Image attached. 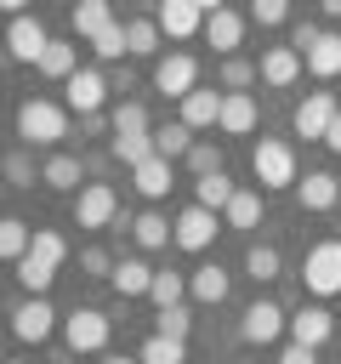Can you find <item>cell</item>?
Listing matches in <instances>:
<instances>
[{
	"mask_svg": "<svg viewBox=\"0 0 341 364\" xmlns=\"http://www.w3.org/2000/svg\"><path fill=\"white\" fill-rule=\"evenodd\" d=\"M68 136V108L45 102V97H23L17 102V148H57Z\"/></svg>",
	"mask_w": 341,
	"mask_h": 364,
	"instance_id": "6da1fadb",
	"label": "cell"
},
{
	"mask_svg": "<svg viewBox=\"0 0 341 364\" xmlns=\"http://www.w3.org/2000/svg\"><path fill=\"white\" fill-rule=\"evenodd\" d=\"M250 176L261 182V193H284V188H296V176H301L296 148H290L284 136H256V148H250Z\"/></svg>",
	"mask_w": 341,
	"mask_h": 364,
	"instance_id": "7a4b0ae2",
	"label": "cell"
},
{
	"mask_svg": "<svg viewBox=\"0 0 341 364\" xmlns=\"http://www.w3.org/2000/svg\"><path fill=\"white\" fill-rule=\"evenodd\" d=\"M68 216H74L80 233H108V228L119 222V193H114V182H85V188L68 199Z\"/></svg>",
	"mask_w": 341,
	"mask_h": 364,
	"instance_id": "3957f363",
	"label": "cell"
},
{
	"mask_svg": "<svg viewBox=\"0 0 341 364\" xmlns=\"http://www.w3.org/2000/svg\"><path fill=\"white\" fill-rule=\"evenodd\" d=\"M108 336H114V318H108L102 307H74V313L63 318V347H68L74 358H80V353H102Z\"/></svg>",
	"mask_w": 341,
	"mask_h": 364,
	"instance_id": "277c9868",
	"label": "cell"
},
{
	"mask_svg": "<svg viewBox=\"0 0 341 364\" xmlns=\"http://www.w3.org/2000/svg\"><path fill=\"white\" fill-rule=\"evenodd\" d=\"M63 108H74L80 119L102 114V108H108V74H102V68H91V63H80V68L63 80Z\"/></svg>",
	"mask_w": 341,
	"mask_h": 364,
	"instance_id": "5b68a950",
	"label": "cell"
},
{
	"mask_svg": "<svg viewBox=\"0 0 341 364\" xmlns=\"http://www.w3.org/2000/svg\"><path fill=\"white\" fill-rule=\"evenodd\" d=\"M301 284H307L313 296H335V290H341V239L307 245V256H301Z\"/></svg>",
	"mask_w": 341,
	"mask_h": 364,
	"instance_id": "8992f818",
	"label": "cell"
},
{
	"mask_svg": "<svg viewBox=\"0 0 341 364\" xmlns=\"http://www.w3.org/2000/svg\"><path fill=\"white\" fill-rule=\"evenodd\" d=\"M216 233H222V216H210V210H199V205H182L176 216H170V245L176 250H210L216 245Z\"/></svg>",
	"mask_w": 341,
	"mask_h": 364,
	"instance_id": "52a82bcc",
	"label": "cell"
},
{
	"mask_svg": "<svg viewBox=\"0 0 341 364\" xmlns=\"http://www.w3.org/2000/svg\"><path fill=\"white\" fill-rule=\"evenodd\" d=\"M301 74H307V63H301L290 46H261V57H256V85H267V91H296Z\"/></svg>",
	"mask_w": 341,
	"mask_h": 364,
	"instance_id": "ba28073f",
	"label": "cell"
},
{
	"mask_svg": "<svg viewBox=\"0 0 341 364\" xmlns=\"http://www.w3.org/2000/svg\"><path fill=\"white\" fill-rule=\"evenodd\" d=\"M153 91L159 97H188V91H199V57H188V51H165V57H153Z\"/></svg>",
	"mask_w": 341,
	"mask_h": 364,
	"instance_id": "9c48e42d",
	"label": "cell"
},
{
	"mask_svg": "<svg viewBox=\"0 0 341 364\" xmlns=\"http://www.w3.org/2000/svg\"><path fill=\"white\" fill-rule=\"evenodd\" d=\"M51 330H57V307H51L45 296H23V301L11 307V336H17L23 347L51 341Z\"/></svg>",
	"mask_w": 341,
	"mask_h": 364,
	"instance_id": "30bf717a",
	"label": "cell"
},
{
	"mask_svg": "<svg viewBox=\"0 0 341 364\" xmlns=\"http://www.w3.org/2000/svg\"><path fill=\"white\" fill-rule=\"evenodd\" d=\"M0 40H6V57H11V63H40V57H45V46H51V34H45V23H40L34 11L11 17Z\"/></svg>",
	"mask_w": 341,
	"mask_h": 364,
	"instance_id": "8fae6325",
	"label": "cell"
},
{
	"mask_svg": "<svg viewBox=\"0 0 341 364\" xmlns=\"http://www.w3.org/2000/svg\"><path fill=\"white\" fill-rule=\"evenodd\" d=\"M335 91H307L301 102H296V114H290V131L301 136V142H324V131H330V119H335Z\"/></svg>",
	"mask_w": 341,
	"mask_h": 364,
	"instance_id": "7c38bea8",
	"label": "cell"
},
{
	"mask_svg": "<svg viewBox=\"0 0 341 364\" xmlns=\"http://www.w3.org/2000/svg\"><path fill=\"white\" fill-rule=\"evenodd\" d=\"M284 318H290V313H284L273 296H256V301L239 313V336H244L250 347H267V341H278V336H284Z\"/></svg>",
	"mask_w": 341,
	"mask_h": 364,
	"instance_id": "4fadbf2b",
	"label": "cell"
},
{
	"mask_svg": "<svg viewBox=\"0 0 341 364\" xmlns=\"http://www.w3.org/2000/svg\"><path fill=\"white\" fill-rule=\"evenodd\" d=\"M153 28H159V40L182 46V40H193V34L205 28V6H193V0H165V6L153 11Z\"/></svg>",
	"mask_w": 341,
	"mask_h": 364,
	"instance_id": "5bb4252c",
	"label": "cell"
},
{
	"mask_svg": "<svg viewBox=\"0 0 341 364\" xmlns=\"http://www.w3.org/2000/svg\"><path fill=\"white\" fill-rule=\"evenodd\" d=\"M284 330H290V341H296V347H313V353H318V347L335 336V313L313 301V307H296V313L284 318Z\"/></svg>",
	"mask_w": 341,
	"mask_h": 364,
	"instance_id": "9a60e30c",
	"label": "cell"
},
{
	"mask_svg": "<svg viewBox=\"0 0 341 364\" xmlns=\"http://www.w3.org/2000/svg\"><path fill=\"white\" fill-rule=\"evenodd\" d=\"M205 40L216 46V57H239L244 51V17L233 6H210L205 11Z\"/></svg>",
	"mask_w": 341,
	"mask_h": 364,
	"instance_id": "2e32d148",
	"label": "cell"
},
{
	"mask_svg": "<svg viewBox=\"0 0 341 364\" xmlns=\"http://www.w3.org/2000/svg\"><path fill=\"white\" fill-rule=\"evenodd\" d=\"M256 125H261V102H256L250 91L222 97V114H216V131H222V136H256Z\"/></svg>",
	"mask_w": 341,
	"mask_h": 364,
	"instance_id": "e0dca14e",
	"label": "cell"
},
{
	"mask_svg": "<svg viewBox=\"0 0 341 364\" xmlns=\"http://www.w3.org/2000/svg\"><path fill=\"white\" fill-rule=\"evenodd\" d=\"M216 114H222V91L216 85H199V91H188L182 102H176V119L199 136V131H216Z\"/></svg>",
	"mask_w": 341,
	"mask_h": 364,
	"instance_id": "ac0fdd59",
	"label": "cell"
},
{
	"mask_svg": "<svg viewBox=\"0 0 341 364\" xmlns=\"http://www.w3.org/2000/svg\"><path fill=\"white\" fill-rule=\"evenodd\" d=\"M40 182H45L51 193H68V199H74V193L85 188V159H80V154H45V159H40Z\"/></svg>",
	"mask_w": 341,
	"mask_h": 364,
	"instance_id": "d6986e66",
	"label": "cell"
},
{
	"mask_svg": "<svg viewBox=\"0 0 341 364\" xmlns=\"http://www.w3.org/2000/svg\"><path fill=\"white\" fill-rule=\"evenodd\" d=\"M335 199H341V188H335V171H307V176H296V205H301L307 216H324V210H335Z\"/></svg>",
	"mask_w": 341,
	"mask_h": 364,
	"instance_id": "ffe728a7",
	"label": "cell"
},
{
	"mask_svg": "<svg viewBox=\"0 0 341 364\" xmlns=\"http://www.w3.org/2000/svg\"><path fill=\"white\" fill-rule=\"evenodd\" d=\"M227 290H233V273H227L222 262H199V267L188 273V296H193L199 307H222Z\"/></svg>",
	"mask_w": 341,
	"mask_h": 364,
	"instance_id": "44dd1931",
	"label": "cell"
},
{
	"mask_svg": "<svg viewBox=\"0 0 341 364\" xmlns=\"http://www.w3.org/2000/svg\"><path fill=\"white\" fill-rule=\"evenodd\" d=\"M131 188H136V193H142L148 205H159V199H165V193L176 188V165H165V159L153 154V159H142V165L131 171Z\"/></svg>",
	"mask_w": 341,
	"mask_h": 364,
	"instance_id": "7402d4cb",
	"label": "cell"
},
{
	"mask_svg": "<svg viewBox=\"0 0 341 364\" xmlns=\"http://www.w3.org/2000/svg\"><path fill=\"white\" fill-rule=\"evenodd\" d=\"M108 284H114V296H119V301H131V296H148V284H153V267H148L142 256H119V262H114V273H108Z\"/></svg>",
	"mask_w": 341,
	"mask_h": 364,
	"instance_id": "603a6c76",
	"label": "cell"
},
{
	"mask_svg": "<svg viewBox=\"0 0 341 364\" xmlns=\"http://www.w3.org/2000/svg\"><path fill=\"white\" fill-rule=\"evenodd\" d=\"M0 182L17 188V193H28V188L40 182V159H34V148H6V154H0Z\"/></svg>",
	"mask_w": 341,
	"mask_h": 364,
	"instance_id": "cb8c5ba5",
	"label": "cell"
},
{
	"mask_svg": "<svg viewBox=\"0 0 341 364\" xmlns=\"http://www.w3.org/2000/svg\"><path fill=\"white\" fill-rule=\"evenodd\" d=\"M301 63H307V74H313V80H341V34H335V28H324Z\"/></svg>",
	"mask_w": 341,
	"mask_h": 364,
	"instance_id": "d4e9b609",
	"label": "cell"
},
{
	"mask_svg": "<svg viewBox=\"0 0 341 364\" xmlns=\"http://www.w3.org/2000/svg\"><path fill=\"white\" fill-rule=\"evenodd\" d=\"M222 97H233V91H250L256 85V57H216V80H210Z\"/></svg>",
	"mask_w": 341,
	"mask_h": 364,
	"instance_id": "484cf974",
	"label": "cell"
},
{
	"mask_svg": "<svg viewBox=\"0 0 341 364\" xmlns=\"http://www.w3.org/2000/svg\"><path fill=\"white\" fill-rule=\"evenodd\" d=\"M233 193H239V182H233L227 171H210V176H199V182H193V205H199V210H210V216H222Z\"/></svg>",
	"mask_w": 341,
	"mask_h": 364,
	"instance_id": "4316f807",
	"label": "cell"
},
{
	"mask_svg": "<svg viewBox=\"0 0 341 364\" xmlns=\"http://www.w3.org/2000/svg\"><path fill=\"white\" fill-rule=\"evenodd\" d=\"M256 222H261V193H256V188H239V193L227 199V210H222V228L256 233Z\"/></svg>",
	"mask_w": 341,
	"mask_h": 364,
	"instance_id": "83f0119b",
	"label": "cell"
},
{
	"mask_svg": "<svg viewBox=\"0 0 341 364\" xmlns=\"http://www.w3.org/2000/svg\"><path fill=\"white\" fill-rule=\"evenodd\" d=\"M131 239H136L142 250H165V245H170V216L153 210V205L136 210V216H131Z\"/></svg>",
	"mask_w": 341,
	"mask_h": 364,
	"instance_id": "f1b7e54d",
	"label": "cell"
},
{
	"mask_svg": "<svg viewBox=\"0 0 341 364\" xmlns=\"http://www.w3.org/2000/svg\"><path fill=\"white\" fill-rule=\"evenodd\" d=\"M68 23H74V34H80V40H97L102 28H114V23H119V11H114V6H102V0H80Z\"/></svg>",
	"mask_w": 341,
	"mask_h": 364,
	"instance_id": "f546056e",
	"label": "cell"
},
{
	"mask_svg": "<svg viewBox=\"0 0 341 364\" xmlns=\"http://www.w3.org/2000/svg\"><path fill=\"white\" fill-rule=\"evenodd\" d=\"M108 125H114V136H148V131H153V119H148V108H142L136 97H119V102L108 108Z\"/></svg>",
	"mask_w": 341,
	"mask_h": 364,
	"instance_id": "4dcf8cb0",
	"label": "cell"
},
{
	"mask_svg": "<svg viewBox=\"0 0 341 364\" xmlns=\"http://www.w3.org/2000/svg\"><path fill=\"white\" fill-rule=\"evenodd\" d=\"M193 148V131L182 125V119H165V125H153V154L165 159V165H182V154Z\"/></svg>",
	"mask_w": 341,
	"mask_h": 364,
	"instance_id": "1f68e13d",
	"label": "cell"
},
{
	"mask_svg": "<svg viewBox=\"0 0 341 364\" xmlns=\"http://www.w3.org/2000/svg\"><path fill=\"white\" fill-rule=\"evenodd\" d=\"M23 256H34L40 267H51V273H57V267L68 262V239H63L57 228H34V233H28V250H23Z\"/></svg>",
	"mask_w": 341,
	"mask_h": 364,
	"instance_id": "d6a6232c",
	"label": "cell"
},
{
	"mask_svg": "<svg viewBox=\"0 0 341 364\" xmlns=\"http://www.w3.org/2000/svg\"><path fill=\"white\" fill-rule=\"evenodd\" d=\"M278 273H284V256H278V245L256 239V245L244 250V279H256V284H273Z\"/></svg>",
	"mask_w": 341,
	"mask_h": 364,
	"instance_id": "836d02e7",
	"label": "cell"
},
{
	"mask_svg": "<svg viewBox=\"0 0 341 364\" xmlns=\"http://www.w3.org/2000/svg\"><path fill=\"white\" fill-rule=\"evenodd\" d=\"M119 28H125V57H159L153 17H119Z\"/></svg>",
	"mask_w": 341,
	"mask_h": 364,
	"instance_id": "e575fe53",
	"label": "cell"
},
{
	"mask_svg": "<svg viewBox=\"0 0 341 364\" xmlns=\"http://www.w3.org/2000/svg\"><path fill=\"white\" fill-rule=\"evenodd\" d=\"M34 68H40L45 80H68V74L80 68V46H74V40H51V46H45V57H40Z\"/></svg>",
	"mask_w": 341,
	"mask_h": 364,
	"instance_id": "d590c367",
	"label": "cell"
},
{
	"mask_svg": "<svg viewBox=\"0 0 341 364\" xmlns=\"http://www.w3.org/2000/svg\"><path fill=\"white\" fill-rule=\"evenodd\" d=\"M182 171L199 182V176H210V171H227L222 165V142H210V136H193V148L182 154Z\"/></svg>",
	"mask_w": 341,
	"mask_h": 364,
	"instance_id": "8d00e7d4",
	"label": "cell"
},
{
	"mask_svg": "<svg viewBox=\"0 0 341 364\" xmlns=\"http://www.w3.org/2000/svg\"><path fill=\"white\" fill-rule=\"evenodd\" d=\"M148 296H153V307H159V313H165V307H182V296H188V273H176V267H153Z\"/></svg>",
	"mask_w": 341,
	"mask_h": 364,
	"instance_id": "74e56055",
	"label": "cell"
},
{
	"mask_svg": "<svg viewBox=\"0 0 341 364\" xmlns=\"http://www.w3.org/2000/svg\"><path fill=\"white\" fill-rule=\"evenodd\" d=\"M136 364H188V341H170V336H142Z\"/></svg>",
	"mask_w": 341,
	"mask_h": 364,
	"instance_id": "f35d334b",
	"label": "cell"
},
{
	"mask_svg": "<svg viewBox=\"0 0 341 364\" xmlns=\"http://www.w3.org/2000/svg\"><path fill=\"white\" fill-rule=\"evenodd\" d=\"M28 233H34V228H28L23 216H0V262H17V256L28 250Z\"/></svg>",
	"mask_w": 341,
	"mask_h": 364,
	"instance_id": "ab89813d",
	"label": "cell"
},
{
	"mask_svg": "<svg viewBox=\"0 0 341 364\" xmlns=\"http://www.w3.org/2000/svg\"><path fill=\"white\" fill-rule=\"evenodd\" d=\"M296 17V6L290 0H256L250 11H244V23H256V28H284Z\"/></svg>",
	"mask_w": 341,
	"mask_h": 364,
	"instance_id": "60d3db41",
	"label": "cell"
},
{
	"mask_svg": "<svg viewBox=\"0 0 341 364\" xmlns=\"http://www.w3.org/2000/svg\"><path fill=\"white\" fill-rule=\"evenodd\" d=\"M74 262H80V273H85V279H108L119 256H114L108 245H80V250H74Z\"/></svg>",
	"mask_w": 341,
	"mask_h": 364,
	"instance_id": "b9f144b4",
	"label": "cell"
},
{
	"mask_svg": "<svg viewBox=\"0 0 341 364\" xmlns=\"http://www.w3.org/2000/svg\"><path fill=\"white\" fill-rule=\"evenodd\" d=\"M188 330H193V313H188V307H165V313H153V336L188 341Z\"/></svg>",
	"mask_w": 341,
	"mask_h": 364,
	"instance_id": "7bdbcfd3",
	"label": "cell"
},
{
	"mask_svg": "<svg viewBox=\"0 0 341 364\" xmlns=\"http://www.w3.org/2000/svg\"><path fill=\"white\" fill-rule=\"evenodd\" d=\"M318 34H324V28H318V23H313V17H296V23H290V40H284V46H290V51H296V57H307V51H313V40H318Z\"/></svg>",
	"mask_w": 341,
	"mask_h": 364,
	"instance_id": "ee69618b",
	"label": "cell"
},
{
	"mask_svg": "<svg viewBox=\"0 0 341 364\" xmlns=\"http://www.w3.org/2000/svg\"><path fill=\"white\" fill-rule=\"evenodd\" d=\"M91 51H97L102 63H119V57H125V28H119V23H114V28H102V34L91 40Z\"/></svg>",
	"mask_w": 341,
	"mask_h": 364,
	"instance_id": "f6af8a7d",
	"label": "cell"
},
{
	"mask_svg": "<svg viewBox=\"0 0 341 364\" xmlns=\"http://www.w3.org/2000/svg\"><path fill=\"white\" fill-rule=\"evenodd\" d=\"M278 364H318V353H313V347H296V341H290V347L278 353Z\"/></svg>",
	"mask_w": 341,
	"mask_h": 364,
	"instance_id": "bcb514c9",
	"label": "cell"
},
{
	"mask_svg": "<svg viewBox=\"0 0 341 364\" xmlns=\"http://www.w3.org/2000/svg\"><path fill=\"white\" fill-rule=\"evenodd\" d=\"M324 148L341 154V108H335V119H330V131H324Z\"/></svg>",
	"mask_w": 341,
	"mask_h": 364,
	"instance_id": "7dc6e473",
	"label": "cell"
},
{
	"mask_svg": "<svg viewBox=\"0 0 341 364\" xmlns=\"http://www.w3.org/2000/svg\"><path fill=\"white\" fill-rule=\"evenodd\" d=\"M97 364H136V358H125V353H102Z\"/></svg>",
	"mask_w": 341,
	"mask_h": 364,
	"instance_id": "c3c4849f",
	"label": "cell"
},
{
	"mask_svg": "<svg viewBox=\"0 0 341 364\" xmlns=\"http://www.w3.org/2000/svg\"><path fill=\"white\" fill-rule=\"evenodd\" d=\"M324 17H341V0H324Z\"/></svg>",
	"mask_w": 341,
	"mask_h": 364,
	"instance_id": "681fc988",
	"label": "cell"
},
{
	"mask_svg": "<svg viewBox=\"0 0 341 364\" xmlns=\"http://www.w3.org/2000/svg\"><path fill=\"white\" fill-rule=\"evenodd\" d=\"M6 364H34V358H28V353H17V358H6Z\"/></svg>",
	"mask_w": 341,
	"mask_h": 364,
	"instance_id": "f907efd6",
	"label": "cell"
},
{
	"mask_svg": "<svg viewBox=\"0 0 341 364\" xmlns=\"http://www.w3.org/2000/svg\"><path fill=\"white\" fill-rule=\"evenodd\" d=\"M233 364H261V358H233Z\"/></svg>",
	"mask_w": 341,
	"mask_h": 364,
	"instance_id": "816d5d0a",
	"label": "cell"
},
{
	"mask_svg": "<svg viewBox=\"0 0 341 364\" xmlns=\"http://www.w3.org/2000/svg\"><path fill=\"white\" fill-rule=\"evenodd\" d=\"M335 239H341V216H335Z\"/></svg>",
	"mask_w": 341,
	"mask_h": 364,
	"instance_id": "f5cc1de1",
	"label": "cell"
},
{
	"mask_svg": "<svg viewBox=\"0 0 341 364\" xmlns=\"http://www.w3.org/2000/svg\"><path fill=\"white\" fill-rule=\"evenodd\" d=\"M335 188H341V176H335Z\"/></svg>",
	"mask_w": 341,
	"mask_h": 364,
	"instance_id": "db71d44e",
	"label": "cell"
}]
</instances>
